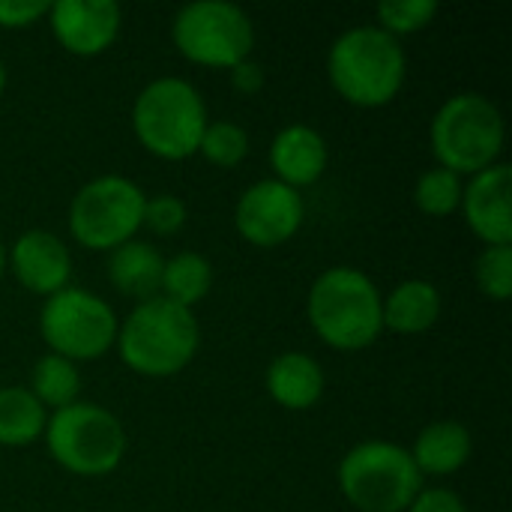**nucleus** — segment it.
<instances>
[{
  "mask_svg": "<svg viewBox=\"0 0 512 512\" xmlns=\"http://www.w3.org/2000/svg\"><path fill=\"white\" fill-rule=\"evenodd\" d=\"M327 75L348 105L384 108L405 87L408 57L396 36L375 24H360L333 39L327 51Z\"/></svg>",
  "mask_w": 512,
  "mask_h": 512,
  "instance_id": "obj_1",
  "label": "nucleus"
},
{
  "mask_svg": "<svg viewBox=\"0 0 512 512\" xmlns=\"http://www.w3.org/2000/svg\"><path fill=\"white\" fill-rule=\"evenodd\" d=\"M126 369L144 378H171L183 372L201 348V324L192 309L165 297L138 303L117 327L114 342Z\"/></svg>",
  "mask_w": 512,
  "mask_h": 512,
  "instance_id": "obj_2",
  "label": "nucleus"
},
{
  "mask_svg": "<svg viewBox=\"0 0 512 512\" xmlns=\"http://www.w3.org/2000/svg\"><path fill=\"white\" fill-rule=\"evenodd\" d=\"M384 294L357 267L324 270L306 297V315L315 336L333 351H366L384 333Z\"/></svg>",
  "mask_w": 512,
  "mask_h": 512,
  "instance_id": "obj_3",
  "label": "nucleus"
},
{
  "mask_svg": "<svg viewBox=\"0 0 512 512\" xmlns=\"http://www.w3.org/2000/svg\"><path fill=\"white\" fill-rule=\"evenodd\" d=\"M207 123L204 96L192 81L177 75L153 78L132 102V132L138 144L165 162L195 156Z\"/></svg>",
  "mask_w": 512,
  "mask_h": 512,
  "instance_id": "obj_4",
  "label": "nucleus"
},
{
  "mask_svg": "<svg viewBox=\"0 0 512 512\" xmlns=\"http://www.w3.org/2000/svg\"><path fill=\"white\" fill-rule=\"evenodd\" d=\"M507 126L501 108L483 93H456L432 117L429 144L441 168L474 177L501 162Z\"/></svg>",
  "mask_w": 512,
  "mask_h": 512,
  "instance_id": "obj_5",
  "label": "nucleus"
},
{
  "mask_svg": "<svg viewBox=\"0 0 512 512\" xmlns=\"http://www.w3.org/2000/svg\"><path fill=\"white\" fill-rule=\"evenodd\" d=\"M42 441L63 471L87 480L114 474L129 444L123 423L108 408L81 399L48 414Z\"/></svg>",
  "mask_w": 512,
  "mask_h": 512,
  "instance_id": "obj_6",
  "label": "nucleus"
},
{
  "mask_svg": "<svg viewBox=\"0 0 512 512\" xmlns=\"http://www.w3.org/2000/svg\"><path fill=\"white\" fill-rule=\"evenodd\" d=\"M339 492L360 512H405L423 492V477L411 453L390 441L351 447L336 471Z\"/></svg>",
  "mask_w": 512,
  "mask_h": 512,
  "instance_id": "obj_7",
  "label": "nucleus"
},
{
  "mask_svg": "<svg viewBox=\"0 0 512 512\" xmlns=\"http://www.w3.org/2000/svg\"><path fill=\"white\" fill-rule=\"evenodd\" d=\"M144 189L120 174H102L84 183L69 204V234L90 252H114L135 240L144 225Z\"/></svg>",
  "mask_w": 512,
  "mask_h": 512,
  "instance_id": "obj_8",
  "label": "nucleus"
},
{
  "mask_svg": "<svg viewBox=\"0 0 512 512\" xmlns=\"http://www.w3.org/2000/svg\"><path fill=\"white\" fill-rule=\"evenodd\" d=\"M171 42L195 66L234 69L252 57L255 24L249 12L228 0H195L177 9L171 21Z\"/></svg>",
  "mask_w": 512,
  "mask_h": 512,
  "instance_id": "obj_9",
  "label": "nucleus"
},
{
  "mask_svg": "<svg viewBox=\"0 0 512 512\" xmlns=\"http://www.w3.org/2000/svg\"><path fill=\"white\" fill-rule=\"evenodd\" d=\"M117 315L93 291L69 285L48 297L39 312V333L51 354L78 363L105 357L117 342Z\"/></svg>",
  "mask_w": 512,
  "mask_h": 512,
  "instance_id": "obj_10",
  "label": "nucleus"
},
{
  "mask_svg": "<svg viewBox=\"0 0 512 512\" xmlns=\"http://www.w3.org/2000/svg\"><path fill=\"white\" fill-rule=\"evenodd\" d=\"M306 219L303 195L273 177L252 183L234 207L237 234L258 249H276L297 237Z\"/></svg>",
  "mask_w": 512,
  "mask_h": 512,
  "instance_id": "obj_11",
  "label": "nucleus"
},
{
  "mask_svg": "<svg viewBox=\"0 0 512 512\" xmlns=\"http://www.w3.org/2000/svg\"><path fill=\"white\" fill-rule=\"evenodd\" d=\"M45 21L63 51L75 57H99L117 42L123 9L114 0H57Z\"/></svg>",
  "mask_w": 512,
  "mask_h": 512,
  "instance_id": "obj_12",
  "label": "nucleus"
},
{
  "mask_svg": "<svg viewBox=\"0 0 512 512\" xmlns=\"http://www.w3.org/2000/svg\"><path fill=\"white\" fill-rule=\"evenodd\" d=\"M6 267L24 291L45 300L72 285V255L66 243L45 228L18 234L6 252Z\"/></svg>",
  "mask_w": 512,
  "mask_h": 512,
  "instance_id": "obj_13",
  "label": "nucleus"
},
{
  "mask_svg": "<svg viewBox=\"0 0 512 512\" xmlns=\"http://www.w3.org/2000/svg\"><path fill=\"white\" fill-rule=\"evenodd\" d=\"M468 228L483 246H512V168L498 162L468 177L462 207Z\"/></svg>",
  "mask_w": 512,
  "mask_h": 512,
  "instance_id": "obj_14",
  "label": "nucleus"
},
{
  "mask_svg": "<svg viewBox=\"0 0 512 512\" xmlns=\"http://www.w3.org/2000/svg\"><path fill=\"white\" fill-rule=\"evenodd\" d=\"M327 159H330L327 141L309 123H291L279 129L270 144V165L276 174L273 180L297 192L321 180V174L327 171Z\"/></svg>",
  "mask_w": 512,
  "mask_h": 512,
  "instance_id": "obj_15",
  "label": "nucleus"
},
{
  "mask_svg": "<svg viewBox=\"0 0 512 512\" xmlns=\"http://www.w3.org/2000/svg\"><path fill=\"white\" fill-rule=\"evenodd\" d=\"M264 387L279 408L309 411L324 396V369L312 354L285 351L267 366Z\"/></svg>",
  "mask_w": 512,
  "mask_h": 512,
  "instance_id": "obj_16",
  "label": "nucleus"
},
{
  "mask_svg": "<svg viewBox=\"0 0 512 512\" xmlns=\"http://www.w3.org/2000/svg\"><path fill=\"white\" fill-rule=\"evenodd\" d=\"M441 291L429 279H405L399 282L381 303L384 330L396 336H423L441 321Z\"/></svg>",
  "mask_w": 512,
  "mask_h": 512,
  "instance_id": "obj_17",
  "label": "nucleus"
},
{
  "mask_svg": "<svg viewBox=\"0 0 512 512\" xmlns=\"http://www.w3.org/2000/svg\"><path fill=\"white\" fill-rule=\"evenodd\" d=\"M420 477H450L462 471L474 453V441L465 423L456 420H438L429 423L408 450Z\"/></svg>",
  "mask_w": 512,
  "mask_h": 512,
  "instance_id": "obj_18",
  "label": "nucleus"
},
{
  "mask_svg": "<svg viewBox=\"0 0 512 512\" xmlns=\"http://www.w3.org/2000/svg\"><path fill=\"white\" fill-rule=\"evenodd\" d=\"M162 267H165V258L153 243L129 240V243L117 246L114 252H108L105 273L117 294L144 303V300L159 297Z\"/></svg>",
  "mask_w": 512,
  "mask_h": 512,
  "instance_id": "obj_19",
  "label": "nucleus"
},
{
  "mask_svg": "<svg viewBox=\"0 0 512 512\" xmlns=\"http://www.w3.org/2000/svg\"><path fill=\"white\" fill-rule=\"evenodd\" d=\"M210 288H213V264L201 252H177L165 258L159 297L183 309H195L210 294Z\"/></svg>",
  "mask_w": 512,
  "mask_h": 512,
  "instance_id": "obj_20",
  "label": "nucleus"
},
{
  "mask_svg": "<svg viewBox=\"0 0 512 512\" xmlns=\"http://www.w3.org/2000/svg\"><path fill=\"white\" fill-rule=\"evenodd\" d=\"M48 411L27 387H0V447H30L42 438Z\"/></svg>",
  "mask_w": 512,
  "mask_h": 512,
  "instance_id": "obj_21",
  "label": "nucleus"
},
{
  "mask_svg": "<svg viewBox=\"0 0 512 512\" xmlns=\"http://www.w3.org/2000/svg\"><path fill=\"white\" fill-rule=\"evenodd\" d=\"M33 399L45 411H60L78 402L81 396V372L72 360L57 354H42L30 369V387Z\"/></svg>",
  "mask_w": 512,
  "mask_h": 512,
  "instance_id": "obj_22",
  "label": "nucleus"
},
{
  "mask_svg": "<svg viewBox=\"0 0 512 512\" xmlns=\"http://www.w3.org/2000/svg\"><path fill=\"white\" fill-rule=\"evenodd\" d=\"M462 192H465V177L435 165L426 174H420L414 186V204L423 216L447 219L462 207Z\"/></svg>",
  "mask_w": 512,
  "mask_h": 512,
  "instance_id": "obj_23",
  "label": "nucleus"
},
{
  "mask_svg": "<svg viewBox=\"0 0 512 512\" xmlns=\"http://www.w3.org/2000/svg\"><path fill=\"white\" fill-rule=\"evenodd\" d=\"M249 132L234 123V120H213L207 123L204 135H201V144H198V153L216 165V168H240L249 156Z\"/></svg>",
  "mask_w": 512,
  "mask_h": 512,
  "instance_id": "obj_24",
  "label": "nucleus"
},
{
  "mask_svg": "<svg viewBox=\"0 0 512 512\" xmlns=\"http://www.w3.org/2000/svg\"><path fill=\"white\" fill-rule=\"evenodd\" d=\"M438 15L435 0H384L378 6V24L390 36H411L426 30Z\"/></svg>",
  "mask_w": 512,
  "mask_h": 512,
  "instance_id": "obj_25",
  "label": "nucleus"
},
{
  "mask_svg": "<svg viewBox=\"0 0 512 512\" xmlns=\"http://www.w3.org/2000/svg\"><path fill=\"white\" fill-rule=\"evenodd\" d=\"M477 288L495 300L504 303L512 297V246H486L474 264Z\"/></svg>",
  "mask_w": 512,
  "mask_h": 512,
  "instance_id": "obj_26",
  "label": "nucleus"
},
{
  "mask_svg": "<svg viewBox=\"0 0 512 512\" xmlns=\"http://www.w3.org/2000/svg\"><path fill=\"white\" fill-rule=\"evenodd\" d=\"M186 219H189L186 204L177 195L162 192V195L147 198V204H144V225L141 228L153 231L156 237H171V234L183 231Z\"/></svg>",
  "mask_w": 512,
  "mask_h": 512,
  "instance_id": "obj_27",
  "label": "nucleus"
},
{
  "mask_svg": "<svg viewBox=\"0 0 512 512\" xmlns=\"http://www.w3.org/2000/svg\"><path fill=\"white\" fill-rule=\"evenodd\" d=\"M48 0H0V27L3 30H27L36 21L48 18Z\"/></svg>",
  "mask_w": 512,
  "mask_h": 512,
  "instance_id": "obj_28",
  "label": "nucleus"
},
{
  "mask_svg": "<svg viewBox=\"0 0 512 512\" xmlns=\"http://www.w3.org/2000/svg\"><path fill=\"white\" fill-rule=\"evenodd\" d=\"M405 512H468V504L453 489H423Z\"/></svg>",
  "mask_w": 512,
  "mask_h": 512,
  "instance_id": "obj_29",
  "label": "nucleus"
},
{
  "mask_svg": "<svg viewBox=\"0 0 512 512\" xmlns=\"http://www.w3.org/2000/svg\"><path fill=\"white\" fill-rule=\"evenodd\" d=\"M231 84H234V90H237L240 96H255V93H261V90H264V66L255 63L252 57L243 60V63H237V66L231 69Z\"/></svg>",
  "mask_w": 512,
  "mask_h": 512,
  "instance_id": "obj_30",
  "label": "nucleus"
},
{
  "mask_svg": "<svg viewBox=\"0 0 512 512\" xmlns=\"http://www.w3.org/2000/svg\"><path fill=\"white\" fill-rule=\"evenodd\" d=\"M6 84H9V72H6V66H3V60H0V99H3V93H6Z\"/></svg>",
  "mask_w": 512,
  "mask_h": 512,
  "instance_id": "obj_31",
  "label": "nucleus"
},
{
  "mask_svg": "<svg viewBox=\"0 0 512 512\" xmlns=\"http://www.w3.org/2000/svg\"><path fill=\"white\" fill-rule=\"evenodd\" d=\"M6 273V246H3V240H0V276Z\"/></svg>",
  "mask_w": 512,
  "mask_h": 512,
  "instance_id": "obj_32",
  "label": "nucleus"
}]
</instances>
